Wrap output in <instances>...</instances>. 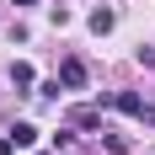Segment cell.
<instances>
[{
    "mask_svg": "<svg viewBox=\"0 0 155 155\" xmlns=\"http://www.w3.org/2000/svg\"><path fill=\"white\" fill-rule=\"evenodd\" d=\"M102 107H118V112H128V118H155V112L144 107V96H134V91H112V96H102Z\"/></svg>",
    "mask_w": 155,
    "mask_h": 155,
    "instance_id": "1",
    "label": "cell"
},
{
    "mask_svg": "<svg viewBox=\"0 0 155 155\" xmlns=\"http://www.w3.org/2000/svg\"><path fill=\"white\" fill-rule=\"evenodd\" d=\"M59 80L70 86V91H80V86H86V64H80V59H64L59 64Z\"/></svg>",
    "mask_w": 155,
    "mask_h": 155,
    "instance_id": "2",
    "label": "cell"
},
{
    "mask_svg": "<svg viewBox=\"0 0 155 155\" xmlns=\"http://www.w3.org/2000/svg\"><path fill=\"white\" fill-rule=\"evenodd\" d=\"M11 139H16V150H32V144H38V128H32V123H16Z\"/></svg>",
    "mask_w": 155,
    "mask_h": 155,
    "instance_id": "3",
    "label": "cell"
},
{
    "mask_svg": "<svg viewBox=\"0 0 155 155\" xmlns=\"http://www.w3.org/2000/svg\"><path fill=\"white\" fill-rule=\"evenodd\" d=\"M112 21H118V16H112L107 5H102V11H91V32H96V38H102V32H112Z\"/></svg>",
    "mask_w": 155,
    "mask_h": 155,
    "instance_id": "4",
    "label": "cell"
},
{
    "mask_svg": "<svg viewBox=\"0 0 155 155\" xmlns=\"http://www.w3.org/2000/svg\"><path fill=\"white\" fill-rule=\"evenodd\" d=\"M70 123H75V128H96V107H75Z\"/></svg>",
    "mask_w": 155,
    "mask_h": 155,
    "instance_id": "5",
    "label": "cell"
},
{
    "mask_svg": "<svg viewBox=\"0 0 155 155\" xmlns=\"http://www.w3.org/2000/svg\"><path fill=\"white\" fill-rule=\"evenodd\" d=\"M11 80H16V86H21V91H27V86H32V80H38V75H32V64H11Z\"/></svg>",
    "mask_w": 155,
    "mask_h": 155,
    "instance_id": "6",
    "label": "cell"
},
{
    "mask_svg": "<svg viewBox=\"0 0 155 155\" xmlns=\"http://www.w3.org/2000/svg\"><path fill=\"white\" fill-rule=\"evenodd\" d=\"M0 155H16V139H11V134H0Z\"/></svg>",
    "mask_w": 155,
    "mask_h": 155,
    "instance_id": "7",
    "label": "cell"
},
{
    "mask_svg": "<svg viewBox=\"0 0 155 155\" xmlns=\"http://www.w3.org/2000/svg\"><path fill=\"white\" fill-rule=\"evenodd\" d=\"M16 5H32V0H16Z\"/></svg>",
    "mask_w": 155,
    "mask_h": 155,
    "instance_id": "8",
    "label": "cell"
}]
</instances>
